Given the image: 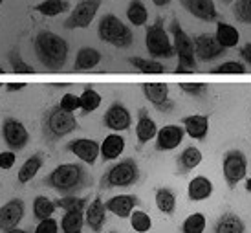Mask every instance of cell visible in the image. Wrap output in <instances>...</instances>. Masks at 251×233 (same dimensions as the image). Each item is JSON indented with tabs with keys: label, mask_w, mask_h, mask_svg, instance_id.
Listing matches in <instances>:
<instances>
[{
	"label": "cell",
	"mask_w": 251,
	"mask_h": 233,
	"mask_svg": "<svg viewBox=\"0 0 251 233\" xmlns=\"http://www.w3.org/2000/svg\"><path fill=\"white\" fill-rule=\"evenodd\" d=\"M42 167V156L41 155H33L29 156L26 162L22 163V167L19 169V182L21 184H28L29 180H33L35 175L39 173V169Z\"/></svg>",
	"instance_id": "83f0119b"
},
{
	"label": "cell",
	"mask_w": 251,
	"mask_h": 233,
	"mask_svg": "<svg viewBox=\"0 0 251 233\" xmlns=\"http://www.w3.org/2000/svg\"><path fill=\"white\" fill-rule=\"evenodd\" d=\"M246 173H248V162L240 151H229L224 156V177L231 187H235L240 180H244Z\"/></svg>",
	"instance_id": "30bf717a"
},
{
	"label": "cell",
	"mask_w": 251,
	"mask_h": 233,
	"mask_svg": "<svg viewBox=\"0 0 251 233\" xmlns=\"http://www.w3.org/2000/svg\"><path fill=\"white\" fill-rule=\"evenodd\" d=\"M68 7H70V4L66 0H44L41 4H37L35 11L44 15V17H57V15L64 13Z\"/></svg>",
	"instance_id": "4dcf8cb0"
},
{
	"label": "cell",
	"mask_w": 251,
	"mask_h": 233,
	"mask_svg": "<svg viewBox=\"0 0 251 233\" xmlns=\"http://www.w3.org/2000/svg\"><path fill=\"white\" fill-rule=\"evenodd\" d=\"M35 233H59V222L55 219H44L35 228Z\"/></svg>",
	"instance_id": "7bdbcfd3"
},
{
	"label": "cell",
	"mask_w": 251,
	"mask_h": 233,
	"mask_svg": "<svg viewBox=\"0 0 251 233\" xmlns=\"http://www.w3.org/2000/svg\"><path fill=\"white\" fill-rule=\"evenodd\" d=\"M156 134H158L156 123H154V120L149 118V112H147L145 108H141L140 118H138V125H136L138 141H140V143H147V141H151L152 138H156Z\"/></svg>",
	"instance_id": "603a6c76"
},
{
	"label": "cell",
	"mask_w": 251,
	"mask_h": 233,
	"mask_svg": "<svg viewBox=\"0 0 251 233\" xmlns=\"http://www.w3.org/2000/svg\"><path fill=\"white\" fill-rule=\"evenodd\" d=\"M213 193V184H211L209 178L205 177H196L189 182L187 187V195L193 202H200V200H205V198L211 197Z\"/></svg>",
	"instance_id": "cb8c5ba5"
},
{
	"label": "cell",
	"mask_w": 251,
	"mask_h": 233,
	"mask_svg": "<svg viewBox=\"0 0 251 233\" xmlns=\"http://www.w3.org/2000/svg\"><path fill=\"white\" fill-rule=\"evenodd\" d=\"M66 149H68L70 153H74L79 160H83L84 163H88V165H94L99 156V143L96 140H88V138L72 140L70 143L66 145Z\"/></svg>",
	"instance_id": "5bb4252c"
},
{
	"label": "cell",
	"mask_w": 251,
	"mask_h": 233,
	"mask_svg": "<svg viewBox=\"0 0 251 233\" xmlns=\"http://www.w3.org/2000/svg\"><path fill=\"white\" fill-rule=\"evenodd\" d=\"M55 211V202L50 200L48 197H37L33 200V217H35L39 222L44 219H50Z\"/></svg>",
	"instance_id": "d6a6232c"
},
{
	"label": "cell",
	"mask_w": 251,
	"mask_h": 233,
	"mask_svg": "<svg viewBox=\"0 0 251 233\" xmlns=\"http://www.w3.org/2000/svg\"><path fill=\"white\" fill-rule=\"evenodd\" d=\"M24 217V202L21 198H13L0 207V230L9 232L19 226V222Z\"/></svg>",
	"instance_id": "7c38bea8"
},
{
	"label": "cell",
	"mask_w": 251,
	"mask_h": 233,
	"mask_svg": "<svg viewBox=\"0 0 251 233\" xmlns=\"http://www.w3.org/2000/svg\"><path fill=\"white\" fill-rule=\"evenodd\" d=\"M2 2H4V0H0V4H2Z\"/></svg>",
	"instance_id": "f5cc1de1"
},
{
	"label": "cell",
	"mask_w": 251,
	"mask_h": 233,
	"mask_svg": "<svg viewBox=\"0 0 251 233\" xmlns=\"http://www.w3.org/2000/svg\"><path fill=\"white\" fill-rule=\"evenodd\" d=\"M125 151V140L123 136L116 134H108L103 140V143L99 145V155L103 156V160H116L121 156V153Z\"/></svg>",
	"instance_id": "44dd1931"
},
{
	"label": "cell",
	"mask_w": 251,
	"mask_h": 233,
	"mask_svg": "<svg viewBox=\"0 0 251 233\" xmlns=\"http://www.w3.org/2000/svg\"><path fill=\"white\" fill-rule=\"evenodd\" d=\"M215 233H246V226L238 215L224 213L222 217L216 220Z\"/></svg>",
	"instance_id": "484cf974"
},
{
	"label": "cell",
	"mask_w": 251,
	"mask_h": 233,
	"mask_svg": "<svg viewBox=\"0 0 251 233\" xmlns=\"http://www.w3.org/2000/svg\"><path fill=\"white\" fill-rule=\"evenodd\" d=\"M88 204V198L79 197H63L55 200V207H61L63 211H84Z\"/></svg>",
	"instance_id": "d590c367"
},
{
	"label": "cell",
	"mask_w": 251,
	"mask_h": 233,
	"mask_svg": "<svg viewBox=\"0 0 251 233\" xmlns=\"http://www.w3.org/2000/svg\"><path fill=\"white\" fill-rule=\"evenodd\" d=\"M126 19L132 22L134 26H143V24H147L149 11H147V7L143 6L141 0H132L128 4V7H126Z\"/></svg>",
	"instance_id": "1f68e13d"
},
{
	"label": "cell",
	"mask_w": 251,
	"mask_h": 233,
	"mask_svg": "<svg viewBox=\"0 0 251 233\" xmlns=\"http://www.w3.org/2000/svg\"><path fill=\"white\" fill-rule=\"evenodd\" d=\"M181 6L187 9L196 19L205 22H211L216 19V6L213 0H180Z\"/></svg>",
	"instance_id": "d6986e66"
},
{
	"label": "cell",
	"mask_w": 251,
	"mask_h": 233,
	"mask_svg": "<svg viewBox=\"0 0 251 233\" xmlns=\"http://www.w3.org/2000/svg\"><path fill=\"white\" fill-rule=\"evenodd\" d=\"M181 123H183V130L195 140H203L207 136V130H209V118L207 116H202V114L185 116Z\"/></svg>",
	"instance_id": "ffe728a7"
},
{
	"label": "cell",
	"mask_w": 251,
	"mask_h": 233,
	"mask_svg": "<svg viewBox=\"0 0 251 233\" xmlns=\"http://www.w3.org/2000/svg\"><path fill=\"white\" fill-rule=\"evenodd\" d=\"M224 4H229V2H233V0H222Z\"/></svg>",
	"instance_id": "816d5d0a"
},
{
	"label": "cell",
	"mask_w": 251,
	"mask_h": 233,
	"mask_svg": "<svg viewBox=\"0 0 251 233\" xmlns=\"http://www.w3.org/2000/svg\"><path fill=\"white\" fill-rule=\"evenodd\" d=\"M103 123L110 130H126L132 125V116L128 112V108L121 103H112L108 106V110L105 112V118H103Z\"/></svg>",
	"instance_id": "4fadbf2b"
},
{
	"label": "cell",
	"mask_w": 251,
	"mask_h": 233,
	"mask_svg": "<svg viewBox=\"0 0 251 233\" xmlns=\"http://www.w3.org/2000/svg\"><path fill=\"white\" fill-rule=\"evenodd\" d=\"M128 63L141 74H163L165 66L156 59H145V57H130Z\"/></svg>",
	"instance_id": "f546056e"
},
{
	"label": "cell",
	"mask_w": 251,
	"mask_h": 233,
	"mask_svg": "<svg viewBox=\"0 0 251 233\" xmlns=\"http://www.w3.org/2000/svg\"><path fill=\"white\" fill-rule=\"evenodd\" d=\"M205 230V215L203 213H193L181 224L183 233H203Z\"/></svg>",
	"instance_id": "8d00e7d4"
},
{
	"label": "cell",
	"mask_w": 251,
	"mask_h": 233,
	"mask_svg": "<svg viewBox=\"0 0 251 233\" xmlns=\"http://www.w3.org/2000/svg\"><path fill=\"white\" fill-rule=\"evenodd\" d=\"M216 43L220 44L224 50L226 48H235L238 44V39H240V33L235 26H231L227 22H218L216 26V33H215Z\"/></svg>",
	"instance_id": "d4e9b609"
},
{
	"label": "cell",
	"mask_w": 251,
	"mask_h": 233,
	"mask_svg": "<svg viewBox=\"0 0 251 233\" xmlns=\"http://www.w3.org/2000/svg\"><path fill=\"white\" fill-rule=\"evenodd\" d=\"M152 2L158 7H165V6H169V2H171V0H152Z\"/></svg>",
	"instance_id": "c3c4849f"
},
{
	"label": "cell",
	"mask_w": 251,
	"mask_h": 233,
	"mask_svg": "<svg viewBox=\"0 0 251 233\" xmlns=\"http://www.w3.org/2000/svg\"><path fill=\"white\" fill-rule=\"evenodd\" d=\"M240 57H242L248 64H251V43H248L246 46L240 48Z\"/></svg>",
	"instance_id": "bcb514c9"
},
{
	"label": "cell",
	"mask_w": 251,
	"mask_h": 233,
	"mask_svg": "<svg viewBox=\"0 0 251 233\" xmlns=\"http://www.w3.org/2000/svg\"><path fill=\"white\" fill-rule=\"evenodd\" d=\"M145 46L147 52L152 57H161V59L175 57V46H173V41L169 39V33L163 28L161 19H158L151 28H147Z\"/></svg>",
	"instance_id": "52a82bcc"
},
{
	"label": "cell",
	"mask_w": 251,
	"mask_h": 233,
	"mask_svg": "<svg viewBox=\"0 0 251 233\" xmlns=\"http://www.w3.org/2000/svg\"><path fill=\"white\" fill-rule=\"evenodd\" d=\"M79 101H81V110L84 114H90L101 105V96L94 88H84L83 94L79 96Z\"/></svg>",
	"instance_id": "e575fe53"
},
{
	"label": "cell",
	"mask_w": 251,
	"mask_h": 233,
	"mask_svg": "<svg viewBox=\"0 0 251 233\" xmlns=\"http://www.w3.org/2000/svg\"><path fill=\"white\" fill-rule=\"evenodd\" d=\"M59 106L63 108L64 112L74 114L77 108H81V101H79V96H75V94H64L63 99H61V103H59Z\"/></svg>",
	"instance_id": "b9f144b4"
},
{
	"label": "cell",
	"mask_w": 251,
	"mask_h": 233,
	"mask_svg": "<svg viewBox=\"0 0 251 233\" xmlns=\"http://www.w3.org/2000/svg\"><path fill=\"white\" fill-rule=\"evenodd\" d=\"M15 160H17V156H15L13 151L0 153V169H11L15 165Z\"/></svg>",
	"instance_id": "f6af8a7d"
},
{
	"label": "cell",
	"mask_w": 251,
	"mask_h": 233,
	"mask_svg": "<svg viewBox=\"0 0 251 233\" xmlns=\"http://www.w3.org/2000/svg\"><path fill=\"white\" fill-rule=\"evenodd\" d=\"M233 15L240 22L251 24V0H237L233 6Z\"/></svg>",
	"instance_id": "ab89813d"
},
{
	"label": "cell",
	"mask_w": 251,
	"mask_h": 233,
	"mask_svg": "<svg viewBox=\"0 0 251 233\" xmlns=\"http://www.w3.org/2000/svg\"><path fill=\"white\" fill-rule=\"evenodd\" d=\"M213 74H246V66L242 63H237V61H227V63L220 64V66H216Z\"/></svg>",
	"instance_id": "60d3db41"
},
{
	"label": "cell",
	"mask_w": 251,
	"mask_h": 233,
	"mask_svg": "<svg viewBox=\"0 0 251 233\" xmlns=\"http://www.w3.org/2000/svg\"><path fill=\"white\" fill-rule=\"evenodd\" d=\"M98 35L103 43L118 48H128L134 43V33L116 15H105L98 24Z\"/></svg>",
	"instance_id": "3957f363"
},
{
	"label": "cell",
	"mask_w": 251,
	"mask_h": 233,
	"mask_svg": "<svg viewBox=\"0 0 251 233\" xmlns=\"http://www.w3.org/2000/svg\"><path fill=\"white\" fill-rule=\"evenodd\" d=\"M200 162H202V153L196 147H187L178 156V167H180L181 173L193 171L195 167L200 165Z\"/></svg>",
	"instance_id": "f1b7e54d"
},
{
	"label": "cell",
	"mask_w": 251,
	"mask_h": 233,
	"mask_svg": "<svg viewBox=\"0 0 251 233\" xmlns=\"http://www.w3.org/2000/svg\"><path fill=\"white\" fill-rule=\"evenodd\" d=\"M77 129V120L74 114L64 112L61 106L50 108L42 120V132L48 140H59Z\"/></svg>",
	"instance_id": "5b68a950"
},
{
	"label": "cell",
	"mask_w": 251,
	"mask_h": 233,
	"mask_svg": "<svg viewBox=\"0 0 251 233\" xmlns=\"http://www.w3.org/2000/svg\"><path fill=\"white\" fill-rule=\"evenodd\" d=\"M138 178H140L138 163L132 158H126L106 171V175L101 180V187H128L136 184Z\"/></svg>",
	"instance_id": "8992f818"
},
{
	"label": "cell",
	"mask_w": 251,
	"mask_h": 233,
	"mask_svg": "<svg viewBox=\"0 0 251 233\" xmlns=\"http://www.w3.org/2000/svg\"><path fill=\"white\" fill-rule=\"evenodd\" d=\"M101 63V53L96 48H81L75 55V63H74V72L92 70Z\"/></svg>",
	"instance_id": "7402d4cb"
},
{
	"label": "cell",
	"mask_w": 251,
	"mask_h": 233,
	"mask_svg": "<svg viewBox=\"0 0 251 233\" xmlns=\"http://www.w3.org/2000/svg\"><path fill=\"white\" fill-rule=\"evenodd\" d=\"M6 233H28L26 230H21V228H13V230H9V232Z\"/></svg>",
	"instance_id": "681fc988"
},
{
	"label": "cell",
	"mask_w": 251,
	"mask_h": 233,
	"mask_svg": "<svg viewBox=\"0 0 251 233\" xmlns=\"http://www.w3.org/2000/svg\"><path fill=\"white\" fill-rule=\"evenodd\" d=\"M103 4V0H81L72 15L64 21V28L66 29H75V28H88L92 21L96 19L99 7Z\"/></svg>",
	"instance_id": "ba28073f"
},
{
	"label": "cell",
	"mask_w": 251,
	"mask_h": 233,
	"mask_svg": "<svg viewBox=\"0 0 251 233\" xmlns=\"http://www.w3.org/2000/svg\"><path fill=\"white\" fill-rule=\"evenodd\" d=\"M84 226V211H64L61 233H81Z\"/></svg>",
	"instance_id": "4316f807"
},
{
	"label": "cell",
	"mask_w": 251,
	"mask_h": 233,
	"mask_svg": "<svg viewBox=\"0 0 251 233\" xmlns=\"http://www.w3.org/2000/svg\"><path fill=\"white\" fill-rule=\"evenodd\" d=\"M180 88L185 94H191V96H202L207 90L205 83H181Z\"/></svg>",
	"instance_id": "ee69618b"
},
{
	"label": "cell",
	"mask_w": 251,
	"mask_h": 233,
	"mask_svg": "<svg viewBox=\"0 0 251 233\" xmlns=\"http://www.w3.org/2000/svg\"><path fill=\"white\" fill-rule=\"evenodd\" d=\"M22 86H24V83H9V85H7V90L13 92V90H21Z\"/></svg>",
	"instance_id": "7dc6e473"
},
{
	"label": "cell",
	"mask_w": 251,
	"mask_h": 233,
	"mask_svg": "<svg viewBox=\"0 0 251 233\" xmlns=\"http://www.w3.org/2000/svg\"><path fill=\"white\" fill-rule=\"evenodd\" d=\"M7 61L11 64V68H13L15 74H33L35 68L31 66V64L24 63V59L21 57L19 53V50H13V52H9V57H7Z\"/></svg>",
	"instance_id": "f35d334b"
},
{
	"label": "cell",
	"mask_w": 251,
	"mask_h": 233,
	"mask_svg": "<svg viewBox=\"0 0 251 233\" xmlns=\"http://www.w3.org/2000/svg\"><path fill=\"white\" fill-rule=\"evenodd\" d=\"M185 130L180 125H165L156 134V151H173L181 143Z\"/></svg>",
	"instance_id": "2e32d148"
},
{
	"label": "cell",
	"mask_w": 251,
	"mask_h": 233,
	"mask_svg": "<svg viewBox=\"0 0 251 233\" xmlns=\"http://www.w3.org/2000/svg\"><path fill=\"white\" fill-rule=\"evenodd\" d=\"M171 33H173V46H175V55H178V74H187V72L196 70V57H195V46L191 37L181 29L180 22H171Z\"/></svg>",
	"instance_id": "277c9868"
},
{
	"label": "cell",
	"mask_w": 251,
	"mask_h": 233,
	"mask_svg": "<svg viewBox=\"0 0 251 233\" xmlns=\"http://www.w3.org/2000/svg\"><path fill=\"white\" fill-rule=\"evenodd\" d=\"M156 207L161 213H173L176 207V197L175 193L167 187H161L156 191Z\"/></svg>",
	"instance_id": "836d02e7"
},
{
	"label": "cell",
	"mask_w": 251,
	"mask_h": 233,
	"mask_svg": "<svg viewBox=\"0 0 251 233\" xmlns=\"http://www.w3.org/2000/svg\"><path fill=\"white\" fill-rule=\"evenodd\" d=\"M84 222L88 224L92 232H101L106 222V207L103 200L96 197L84 209Z\"/></svg>",
	"instance_id": "ac0fdd59"
},
{
	"label": "cell",
	"mask_w": 251,
	"mask_h": 233,
	"mask_svg": "<svg viewBox=\"0 0 251 233\" xmlns=\"http://www.w3.org/2000/svg\"><path fill=\"white\" fill-rule=\"evenodd\" d=\"M246 189L251 193V178H248V182H246Z\"/></svg>",
	"instance_id": "f907efd6"
},
{
	"label": "cell",
	"mask_w": 251,
	"mask_h": 233,
	"mask_svg": "<svg viewBox=\"0 0 251 233\" xmlns=\"http://www.w3.org/2000/svg\"><path fill=\"white\" fill-rule=\"evenodd\" d=\"M110 233H116V232H110Z\"/></svg>",
	"instance_id": "db71d44e"
},
{
	"label": "cell",
	"mask_w": 251,
	"mask_h": 233,
	"mask_svg": "<svg viewBox=\"0 0 251 233\" xmlns=\"http://www.w3.org/2000/svg\"><path fill=\"white\" fill-rule=\"evenodd\" d=\"M35 55L37 61L51 72L63 70L68 59V44L63 37L51 31H39L35 37Z\"/></svg>",
	"instance_id": "7a4b0ae2"
},
{
	"label": "cell",
	"mask_w": 251,
	"mask_h": 233,
	"mask_svg": "<svg viewBox=\"0 0 251 233\" xmlns=\"http://www.w3.org/2000/svg\"><path fill=\"white\" fill-rule=\"evenodd\" d=\"M193 46H195V57L198 61H203V63H209V61L224 53V48L216 43L215 35H207V33L195 37Z\"/></svg>",
	"instance_id": "8fae6325"
},
{
	"label": "cell",
	"mask_w": 251,
	"mask_h": 233,
	"mask_svg": "<svg viewBox=\"0 0 251 233\" xmlns=\"http://www.w3.org/2000/svg\"><path fill=\"white\" fill-rule=\"evenodd\" d=\"M138 197L134 195H118V197H112L105 202L106 211L114 213L119 219H128L130 213L134 211V207L138 206Z\"/></svg>",
	"instance_id": "e0dca14e"
},
{
	"label": "cell",
	"mask_w": 251,
	"mask_h": 233,
	"mask_svg": "<svg viewBox=\"0 0 251 233\" xmlns=\"http://www.w3.org/2000/svg\"><path fill=\"white\" fill-rule=\"evenodd\" d=\"M141 90L158 110L173 108V101L169 99V86L165 83H145V85H141Z\"/></svg>",
	"instance_id": "9a60e30c"
},
{
	"label": "cell",
	"mask_w": 251,
	"mask_h": 233,
	"mask_svg": "<svg viewBox=\"0 0 251 233\" xmlns=\"http://www.w3.org/2000/svg\"><path fill=\"white\" fill-rule=\"evenodd\" d=\"M2 138L6 141V145L11 151H22L28 145L29 132L19 120L15 118H6L2 123Z\"/></svg>",
	"instance_id": "9c48e42d"
},
{
	"label": "cell",
	"mask_w": 251,
	"mask_h": 233,
	"mask_svg": "<svg viewBox=\"0 0 251 233\" xmlns=\"http://www.w3.org/2000/svg\"><path fill=\"white\" fill-rule=\"evenodd\" d=\"M86 184H90V178L79 163H63L42 180V185L51 187L63 197H75V193L86 187Z\"/></svg>",
	"instance_id": "6da1fadb"
},
{
	"label": "cell",
	"mask_w": 251,
	"mask_h": 233,
	"mask_svg": "<svg viewBox=\"0 0 251 233\" xmlns=\"http://www.w3.org/2000/svg\"><path fill=\"white\" fill-rule=\"evenodd\" d=\"M130 226H132L134 232L147 233L152 228V220L145 211H132L130 213Z\"/></svg>",
	"instance_id": "74e56055"
}]
</instances>
